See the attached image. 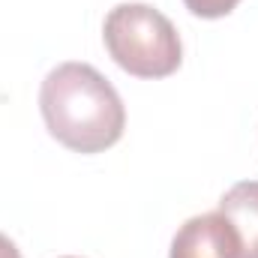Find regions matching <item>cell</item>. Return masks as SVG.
<instances>
[{
  "label": "cell",
  "mask_w": 258,
  "mask_h": 258,
  "mask_svg": "<svg viewBox=\"0 0 258 258\" xmlns=\"http://www.w3.org/2000/svg\"><path fill=\"white\" fill-rule=\"evenodd\" d=\"M183 3L198 18H225L228 12H234L240 0H183Z\"/></svg>",
  "instance_id": "obj_5"
},
{
  "label": "cell",
  "mask_w": 258,
  "mask_h": 258,
  "mask_svg": "<svg viewBox=\"0 0 258 258\" xmlns=\"http://www.w3.org/2000/svg\"><path fill=\"white\" fill-rule=\"evenodd\" d=\"M39 111L51 138L75 153H102L123 138L126 108L114 84L90 63L54 66L39 87Z\"/></svg>",
  "instance_id": "obj_1"
},
{
  "label": "cell",
  "mask_w": 258,
  "mask_h": 258,
  "mask_svg": "<svg viewBox=\"0 0 258 258\" xmlns=\"http://www.w3.org/2000/svg\"><path fill=\"white\" fill-rule=\"evenodd\" d=\"M102 39L111 60L135 78H168L183 60L180 33L147 3H120L105 15Z\"/></svg>",
  "instance_id": "obj_2"
},
{
  "label": "cell",
  "mask_w": 258,
  "mask_h": 258,
  "mask_svg": "<svg viewBox=\"0 0 258 258\" xmlns=\"http://www.w3.org/2000/svg\"><path fill=\"white\" fill-rule=\"evenodd\" d=\"M219 213L234 225L243 258H258V180H240L219 198Z\"/></svg>",
  "instance_id": "obj_4"
},
{
  "label": "cell",
  "mask_w": 258,
  "mask_h": 258,
  "mask_svg": "<svg viewBox=\"0 0 258 258\" xmlns=\"http://www.w3.org/2000/svg\"><path fill=\"white\" fill-rule=\"evenodd\" d=\"M63 258H75V255H63Z\"/></svg>",
  "instance_id": "obj_7"
},
{
  "label": "cell",
  "mask_w": 258,
  "mask_h": 258,
  "mask_svg": "<svg viewBox=\"0 0 258 258\" xmlns=\"http://www.w3.org/2000/svg\"><path fill=\"white\" fill-rule=\"evenodd\" d=\"M0 258H21V252H18V246L0 231Z\"/></svg>",
  "instance_id": "obj_6"
},
{
  "label": "cell",
  "mask_w": 258,
  "mask_h": 258,
  "mask_svg": "<svg viewBox=\"0 0 258 258\" xmlns=\"http://www.w3.org/2000/svg\"><path fill=\"white\" fill-rule=\"evenodd\" d=\"M168 258H243V249L234 225L213 210L186 219L177 228Z\"/></svg>",
  "instance_id": "obj_3"
}]
</instances>
